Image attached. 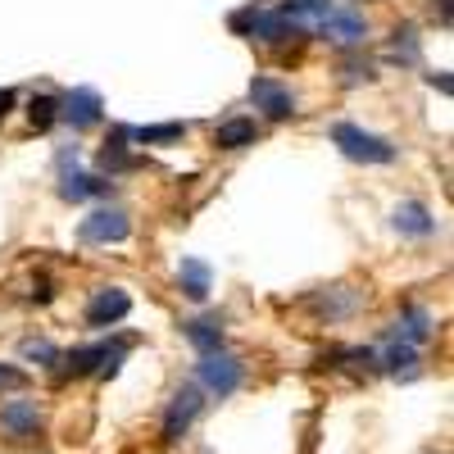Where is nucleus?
Wrapping results in <instances>:
<instances>
[{"instance_id": "5", "label": "nucleus", "mask_w": 454, "mask_h": 454, "mask_svg": "<svg viewBox=\"0 0 454 454\" xmlns=\"http://www.w3.org/2000/svg\"><path fill=\"white\" fill-rule=\"evenodd\" d=\"M0 436H5V441H36V436H42V404H36V400L0 404Z\"/></svg>"}, {"instance_id": "23", "label": "nucleus", "mask_w": 454, "mask_h": 454, "mask_svg": "<svg viewBox=\"0 0 454 454\" xmlns=\"http://www.w3.org/2000/svg\"><path fill=\"white\" fill-rule=\"evenodd\" d=\"M391 59H400V64H413V59H419V36H413V27H400V32H395Z\"/></svg>"}, {"instance_id": "1", "label": "nucleus", "mask_w": 454, "mask_h": 454, "mask_svg": "<svg viewBox=\"0 0 454 454\" xmlns=\"http://www.w3.org/2000/svg\"><path fill=\"white\" fill-rule=\"evenodd\" d=\"M128 346H132L128 336L123 340H100V346H82V350L64 355V368L55 377H59V382H64V377H87V372L114 377V372H119V364L128 359Z\"/></svg>"}, {"instance_id": "17", "label": "nucleus", "mask_w": 454, "mask_h": 454, "mask_svg": "<svg viewBox=\"0 0 454 454\" xmlns=\"http://www.w3.org/2000/svg\"><path fill=\"white\" fill-rule=\"evenodd\" d=\"M59 196H64V200H91V196H109V182L73 168V173H64V182H59Z\"/></svg>"}, {"instance_id": "2", "label": "nucleus", "mask_w": 454, "mask_h": 454, "mask_svg": "<svg viewBox=\"0 0 454 454\" xmlns=\"http://www.w3.org/2000/svg\"><path fill=\"white\" fill-rule=\"evenodd\" d=\"M332 141L340 145V155L346 160H359V164H391L395 160V145L387 137H372L355 123H336L332 128Z\"/></svg>"}, {"instance_id": "10", "label": "nucleus", "mask_w": 454, "mask_h": 454, "mask_svg": "<svg viewBox=\"0 0 454 454\" xmlns=\"http://www.w3.org/2000/svg\"><path fill=\"white\" fill-rule=\"evenodd\" d=\"M250 100H254V109L269 114V119H291L295 114V96L278 78H254L250 82Z\"/></svg>"}, {"instance_id": "19", "label": "nucleus", "mask_w": 454, "mask_h": 454, "mask_svg": "<svg viewBox=\"0 0 454 454\" xmlns=\"http://www.w3.org/2000/svg\"><path fill=\"white\" fill-rule=\"evenodd\" d=\"M100 168H105V173H128V168H137V155L128 150V132H119V137L100 150Z\"/></svg>"}, {"instance_id": "21", "label": "nucleus", "mask_w": 454, "mask_h": 454, "mask_svg": "<svg viewBox=\"0 0 454 454\" xmlns=\"http://www.w3.org/2000/svg\"><path fill=\"white\" fill-rule=\"evenodd\" d=\"M55 119H59V100H55V96H32V105H27V123H32L36 132H46Z\"/></svg>"}, {"instance_id": "26", "label": "nucleus", "mask_w": 454, "mask_h": 454, "mask_svg": "<svg viewBox=\"0 0 454 454\" xmlns=\"http://www.w3.org/2000/svg\"><path fill=\"white\" fill-rule=\"evenodd\" d=\"M346 82H372V64H346Z\"/></svg>"}, {"instance_id": "27", "label": "nucleus", "mask_w": 454, "mask_h": 454, "mask_svg": "<svg viewBox=\"0 0 454 454\" xmlns=\"http://www.w3.org/2000/svg\"><path fill=\"white\" fill-rule=\"evenodd\" d=\"M14 109V91L10 87H0V123H5V114Z\"/></svg>"}, {"instance_id": "4", "label": "nucleus", "mask_w": 454, "mask_h": 454, "mask_svg": "<svg viewBox=\"0 0 454 454\" xmlns=\"http://www.w3.org/2000/svg\"><path fill=\"white\" fill-rule=\"evenodd\" d=\"M132 232V218H128V209H119V205H105V209H96L91 218H82V227H78V237L87 241V246H109V241H123Z\"/></svg>"}, {"instance_id": "9", "label": "nucleus", "mask_w": 454, "mask_h": 454, "mask_svg": "<svg viewBox=\"0 0 454 454\" xmlns=\"http://www.w3.org/2000/svg\"><path fill=\"white\" fill-rule=\"evenodd\" d=\"M132 309V295L123 286H100L91 295V305H87V323L91 327H114V323H123Z\"/></svg>"}, {"instance_id": "15", "label": "nucleus", "mask_w": 454, "mask_h": 454, "mask_svg": "<svg viewBox=\"0 0 454 454\" xmlns=\"http://www.w3.org/2000/svg\"><path fill=\"white\" fill-rule=\"evenodd\" d=\"M177 282H182V295L186 300H209V263L205 259H182V269H177Z\"/></svg>"}, {"instance_id": "20", "label": "nucleus", "mask_w": 454, "mask_h": 454, "mask_svg": "<svg viewBox=\"0 0 454 454\" xmlns=\"http://www.w3.org/2000/svg\"><path fill=\"white\" fill-rule=\"evenodd\" d=\"M332 10H336L332 0H286V5H282V14L295 19V23H323Z\"/></svg>"}, {"instance_id": "14", "label": "nucleus", "mask_w": 454, "mask_h": 454, "mask_svg": "<svg viewBox=\"0 0 454 454\" xmlns=\"http://www.w3.org/2000/svg\"><path fill=\"white\" fill-rule=\"evenodd\" d=\"M182 332H186V340L200 350V355H214V350H223V318L218 314H205V318H186L182 323Z\"/></svg>"}, {"instance_id": "12", "label": "nucleus", "mask_w": 454, "mask_h": 454, "mask_svg": "<svg viewBox=\"0 0 454 454\" xmlns=\"http://www.w3.org/2000/svg\"><path fill=\"white\" fill-rule=\"evenodd\" d=\"M323 36L327 42H336V46H355V42H364V32H368V19L359 14V10H332L323 23Z\"/></svg>"}, {"instance_id": "25", "label": "nucleus", "mask_w": 454, "mask_h": 454, "mask_svg": "<svg viewBox=\"0 0 454 454\" xmlns=\"http://www.w3.org/2000/svg\"><path fill=\"white\" fill-rule=\"evenodd\" d=\"M27 387V372L14 364H0V391H23Z\"/></svg>"}, {"instance_id": "8", "label": "nucleus", "mask_w": 454, "mask_h": 454, "mask_svg": "<svg viewBox=\"0 0 454 454\" xmlns=\"http://www.w3.org/2000/svg\"><path fill=\"white\" fill-rule=\"evenodd\" d=\"M250 36L254 42H263V46H286V42H295V36H305V23H295V19H286L282 10H254V23H250Z\"/></svg>"}, {"instance_id": "24", "label": "nucleus", "mask_w": 454, "mask_h": 454, "mask_svg": "<svg viewBox=\"0 0 454 454\" xmlns=\"http://www.w3.org/2000/svg\"><path fill=\"white\" fill-rule=\"evenodd\" d=\"M23 359H36L42 368H51V364H59V350L51 346V340H27V346H23Z\"/></svg>"}, {"instance_id": "13", "label": "nucleus", "mask_w": 454, "mask_h": 454, "mask_svg": "<svg viewBox=\"0 0 454 454\" xmlns=\"http://www.w3.org/2000/svg\"><path fill=\"white\" fill-rule=\"evenodd\" d=\"M387 340H404V346H423V340H432V314L427 309H404L395 323H391V332H387Z\"/></svg>"}, {"instance_id": "16", "label": "nucleus", "mask_w": 454, "mask_h": 454, "mask_svg": "<svg viewBox=\"0 0 454 454\" xmlns=\"http://www.w3.org/2000/svg\"><path fill=\"white\" fill-rule=\"evenodd\" d=\"M254 137H259V123H254V119H227V123H218V128H214V145H218V150H241V145H254Z\"/></svg>"}, {"instance_id": "7", "label": "nucleus", "mask_w": 454, "mask_h": 454, "mask_svg": "<svg viewBox=\"0 0 454 454\" xmlns=\"http://www.w3.org/2000/svg\"><path fill=\"white\" fill-rule=\"evenodd\" d=\"M200 409H205V395H200L196 387H182V391L173 395L168 413H164V441H168V445L182 441L186 432H192V423L200 419Z\"/></svg>"}, {"instance_id": "22", "label": "nucleus", "mask_w": 454, "mask_h": 454, "mask_svg": "<svg viewBox=\"0 0 454 454\" xmlns=\"http://www.w3.org/2000/svg\"><path fill=\"white\" fill-rule=\"evenodd\" d=\"M128 137H132V141H141V145H160V141H182V137H186V123H160V128H132Z\"/></svg>"}, {"instance_id": "11", "label": "nucleus", "mask_w": 454, "mask_h": 454, "mask_svg": "<svg viewBox=\"0 0 454 454\" xmlns=\"http://www.w3.org/2000/svg\"><path fill=\"white\" fill-rule=\"evenodd\" d=\"M391 223H395V232H400V237H413V241L436 237V218H432V209H427L423 200H404V205H395Z\"/></svg>"}, {"instance_id": "3", "label": "nucleus", "mask_w": 454, "mask_h": 454, "mask_svg": "<svg viewBox=\"0 0 454 454\" xmlns=\"http://www.w3.org/2000/svg\"><path fill=\"white\" fill-rule=\"evenodd\" d=\"M196 377H200V387H205L209 395L227 400V395L246 382V364H241L237 355H227V350H214V355H205V359L196 364Z\"/></svg>"}, {"instance_id": "18", "label": "nucleus", "mask_w": 454, "mask_h": 454, "mask_svg": "<svg viewBox=\"0 0 454 454\" xmlns=\"http://www.w3.org/2000/svg\"><path fill=\"white\" fill-rule=\"evenodd\" d=\"M413 364H419V346H404V340H387L377 350V368H387V372H409Z\"/></svg>"}, {"instance_id": "6", "label": "nucleus", "mask_w": 454, "mask_h": 454, "mask_svg": "<svg viewBox=\"0 0 454 454\" xmlns=\"http://www.w3.org/2000/svg\"><path fill=\"white\" fill-rule=\"evenodd\" d=\"M59 119H64L73 132L96 128V123L105 119V100H100V91H91V87H73V91L64 96V105H59Z\"/></svg>"}]
</instances>
